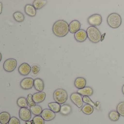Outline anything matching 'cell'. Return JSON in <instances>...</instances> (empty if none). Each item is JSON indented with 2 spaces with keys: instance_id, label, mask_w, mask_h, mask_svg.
Wrapping results in <instances>:
<instances>
[{
  "instance_id": "8d00e7d4",
  "label": "cell",
  "mask_w": 124,
  "mask_h": 124,
  "mask_svg": "<svg viewBox=\"0 0 124 124\" xmlns=\"http://www.w3.org/2000/svg\"><path fill=\"white\" fill-rule=\"evenodd\" d=\"M2 55L1 53H0V61H1V60H2Z\"/></svg>"
},
{
  "instance_id": "8fae6325",
  "label": "cell",
  "mask_w": 124,
  "mask_h": 124,
  "mask_svg": "<svg viewBox=\"0 0 124 124\" xmlns=\"http://www.w3.org/2000/svg\"><path fill=\"white\" fill-rule=\"evenodd\" d=\"M74 37L76 41L80 43L85 42L88 38L86 31L83 29H80L76 32Z\"/></svg>"
},
{
  "instance_id": "484cf974",
  "label": "cell",
  "mask_w": 124,
  "mask_h": 124,
  "mask_svg": "<svg viewBox=\"0 0 124 124\" xmlns=\"http://www.w3.org/2000/svg\"><path fill=\"white\" fill-rule=\"evenodd\" d=\"M82 110L84 114L87 115H90L93 112V108L91 105L86 104L82 107Z\"/></svg>"
},
{
  "instance_id": "603a6c76",
  "label": "cell",
  "mask_w": 124,
  "mask_h": 124,
  "mask_svg": "<svg viewBox=\"0 0 124 124\" xmlns=\"http://www.w3.org/2000/svg\"><path fill=\"white\" fill-rule=\"evenodd\" d=\"M13 16L15 21L19 23L23 22L25 19L24 15L20 11L15 12L13 14Z\"/></svg>"
},
{
  "instance_id": "52a82bcc",
  "label": "cell",
  "mask_w": 124,
  "mask_h": 124,
  "mask_svg": "<svg viewBox=\"0 0 124 124\" xmlns=\"http://www.w3.org/2000/svg\"><path fill=\"white\" fill-rule=\"evenodd\" d=\"M70 98L72 103L78 108H81L82 107L84 102L81 95L77 93H73L71 94Z\"/></svg>"
},
{
  "instance_id": "83f0119b",
  "label": "cell",
  "mask_w": 124,
  "mask_h": 124,
  "mask_svg": "<svg viewBox=\"0 0 124 124\" xmlns=\"http://www.w3.org/2000/svg\"><path fill=\"white\" fill-rule=\"evenodd\" d=\"M116 111L120 116L124 117V101L118 104L117 106Z\"/></svg>"
},
{
  "instance_id": "1f68e13d",
  "label": "cell",
  "mask_w": 124,
  "mask_h": 124,
  "mask_svg": "<svg viewBox=\"0 0 124 124\" xmlns=\"http://www.w3.org/2000/svg\"><path fill=\"white\" fill-rule=\"evenodd\" d=\"M83 102L87 104H90L92 106L96 107V105L95 103L93 102L90 98L88 96H83Z\"/></svg>"
},
{
  "instance_id": "4dcf8cb0",
  "label": "cell",
  "mask_w": 124,
  "mask_h": 124,
  "mask_svg": "<svg viewBox=\"0 0 124 124\" xmlns=\"http://www.w3.org/2000/svg\"><path fill=\"white\" fill-rule=\"evenodd\" d=\"M33 122L34 124H45V120L41 116H35L33 118Z\"/></svg>"
},
{
  "instance_id": "8992f818",
  "label": "cell",
  "mask_w": 124,
  "mask_h": 124,
  "mask_svg": "<svg viewBox=\"0 0 124 124\" xmlns=\"http://www.w3.org/2000/svg\"><path fill=\"white\" fill-rule=\"evenodd\" d=\"M102 22L101 16L99 14H95L89 16L87 19V22L90 25L93 26H99L101 24Z\"/></svg>"
},
{
  "instance_id": "ffe728a7",
  "label": "cell",
  "mask_w": 124,
  "mask_h": 124,
  "mask_svg": "<svg viewBox=\"0 0 124 124\" xmlns=\"http://www.w3.org/2000/svg\"><path fill=\"white\" fill-rule=\"evenodd\" d=\"M72 108L70 105L64 104L61 106L60 112L62 115L67 116L71 112Z\"/></svg>"
},
{
  "instance_id": "4fadbf2b",
  "label": "cell",
  "mask_w": 124,
  "mask_h": 124,
  "mask_svg": "<svg viewBox=\"0 0 124 124\" xmlns=\"http://www.w3.org/2000/svg\"><path fill=\"white\" fill-rule=\"evenodd\" d=\"M69 31L72 34H75L80 30L81 24L77 20L72 21L69 24Z\"/></svg>"
},
{
  "instance_id": "7402d4cb",
  "label": "cell",
  "mask_w": 124,
  "mask_h": 124,
  "mask_svg": "<svg viewBox=\"0 0 124 124\" xmlns=\"http://www.w3.org/2000/svg\"><path fill=\"white\" fill-rule=\"evenodd\" d=\"M48 107L51 110L55 113H56L60 112L61 106L60 104L55 102H50L48 104Z\"/></svg>"
},
{
  "instance_id": "d4e9b609",
  "label": "cell",
  "mask_w": 124,
  "mask_h": 124,
  "mask_svg": "<svg viewBox=\"0 0 124 124\" xmlns=\"http://www.w3.org/2000/svg\"><path fill=\"white\" fill-rule=\"evenodd\" d=\"M31 112L35 116H39L42 114L43 109L42 107L39 105H36L35 106L30 108Z\"/></svg>"
},
{
  "instance_id": "d590c367",
  "label": "cell",
  "mask_w": 124,
  "mask_h": 124,
  "mask_svg": "<svg viewBox=\"0 0 124 124\" xmlns=\"http://www.w3.org/2000/svg\"><path fill=\"white\" fill-rule=\"evenodd\" d=\"M122 92L123 93L124 95V85H123L122 87Z\"/></svg>"
},
{
  "instance_id": "5b68a950",
  "label": "cell",
  "mask_w": 124,
  "mask_h": 124,
  "mask_svg": "<svg viewBox=\"0 0 124 124\" xmlns=\"http://www.w3.org/2000/svg\"><path fill=\"white\" fill-rule=\"evenodd\" d=\"M17 61L15 59L10 58L5 61L3 64L4 70L8 72L13 71L17 67Z\"/></svg>"
},
{
  "instance_id": "277c9868",
  "label": "cell",
  "mask_w": 124,
  "mask_h": 124,
  "mask_svg": "<svg viewBox=\"0 0 124 124\" xmlns=\"http://www.w3.org/2000/svg\"><path fill=\"white\" fill-rule=\"evenodd\" d=\"M53 96L55 101L60 104L66 103L68 99L67 92L62 88H58L55 90L54 92Z\"/></svg>"
},
{
  "instance_id": "7a4b0ae2",
  "label": "cell",
  "mask_w": 124,
  "mask_h": 124,
  "mask_svg": "<svg viewBox=\"0 0 124 124\" xmlns=\"http://www.w3.org/2000/svg\"><path fill=\"white\" fill-rule=\"evenodd\" d=\"M86 32L89 40L94 43L99 42L101 40V35L99 30L96 27L90 26L87 29Z\"/></svg>"
},
{
  "instance_id": "e0dca14e",
  "label": "cell",
  "mask_w": 124,
  "mask_h": 124,
  "mask_svg": "<svg viewBox=\"0 0 124 124\" xmlns=\"http://www.w3.org/2000/svg\"><path fill=\"white\" fill-rule=\"evenodd\" d=\"M86 79L84 78L78 77L74 81V85L78 89H82L85 87Z\"/></svg>"
},
{
  "instance_id": "836d02e7",
  "label": "cell",
  "mask_w": 124,
  "mask_h": 124,
  "mask_svg": "<svg viewBox=\"0 0 124 124\" xmlns=\"http://www.w3.org/2000/svg\"><path fill=\"white\" fill-rule=\"evenodd\" d=\"M0 14H1L3 8L2 3V2H0Z\"/></svg>"
},
{
  "instance_id": "30bf717a",
  "label": "cell",
  "mask_w": 124,
  "mask_h": 124,
  "mask_svg": "<svg viewBox=\"0 0 124 124\" xmlns=\"http://www.w3.org/2000/svg\"><path fill=\"white\" fill-rule=\"evenodd\" d=\"M41 116L45 121H50L55 117L56 114L50 109L46 108L43 110Z\"/></svg>"
},
{
  "instance_id": "44dd1931",
  "label": "cell",
  "mask_w": 124,
  "mask_h": 124,
  "mask_svg": "<svg viewBox=\"0 0 124 124\" xmlns=\"http://www.w3.org/2000/svg\"><path fill=\"white\" fill-rule=\"evenodd\" d=\"M47 3V1L46 0H35L32 5L36 10H39L45 6Z\"/></svg>"
},
{
  "instance_id": "cb8c5ba5",
  "label": "cell",
  "mask_w": 124,
  "mask_h": 124,
  "mask_svg": "<svg viewBox=\"0 0 124 124\" xmlns=\"http://www.w3.org/2000/svg\"><path fill=\"white\" fill-rule=\"evenodd\" d=\"M120 115L117 111L113 110L108 114V117L110 120L113 122H116L119 120Z\"/></svg>"
},
{
  "instance_id": "f546056e",
  "label": "cell",
  "mask_w": 124,
  "mask_h": 124,
  "mask_svg": "<svg viewBox=\"0 0 124 124\" xmlns=\"http://www.w3.org/2000/svg\"><path fill=\"white\" fill-rule=\"evenodd\" d=\"M26 100L28 106L30 108L36 106V103L33 100L32 98V95L31 94H29L28 95Z\"/></svg>"
},
{
  "instance_id": "ba28073f",
  "label": "cell",
  "mask_w": 124,
  "mask_h": 124,
  "mask_svg": "<svg viewBox=\"0 0 124 124\" xmlns=\"http://www.w3.org/2000/svg\"><path fill=\"white\" fill-rule=\"evenodd\" d=\"M19 116L23 121H29L31 118V112L27 108H21L19 111Z\"/></svg>"
},
{
  "instance_id": "d6986e66",
  "label": "cell",
  "mask_w": 124,
  "mask_h": 124,
  "mask_svg": "<svg viewBox=\"0 0 124 124\" xmlns=\"http://www.w3.org/2000/svg\"><path fill=\"white\" fill-rule=\"evenodd\" d=\"M11 118L10 115L7 112H3L0 114V122L2 124L8 123Z\"/></svg>"
},
{
  "instance_id": "d6a6232c",
  "label": "cell",
  "mask_w": 124,
  "mask_h": 124,
  "mask_svg": "<svg viewBox=\"0 0 124 124\" xmlns=\"http://www.w3.org/2000/svg\"><path fill=\"white\" fill-rule=\"evenodd\" d=\"M8 124H21V122L18 118L13 116L11 118Z\"/></svg>"
},
{
  "instance_id": "74e56055",
  "label": "cell",
  "mask_w": 124,
  "mask_h": 124,
  "mask_svg": "<svg viewBox=\"0 0 124 124\" xmlns=\"http://www.w3.org/2000/svg\"><path fill=\"white\" fill-rule=\"evenodd\" d=\"M31 123L32 124H34V122H33V120H31Z\"/></svg>"
},
{
  "instance_id": "9c48e42d",
  "label": "cell",
  "mask_w": 124,
  "mask_h": 124,
  "mask_svg": "<svg viewBox=\"0 0 124 124\" xmlns=\"http://www.w3.org/2000/svg\"><path fill=\"white\" fill-rule=\"evenodd\" d=\"M34 80L31 78H26L22 79L20 82L21 87L24 90L31 89L34 86Z\"/></svg>"
},
{
  "instance_id": "3957f363",
  "label": "cell",
  "mask_w": 124,
  "mask_h": 124,
  "mask_svg": "<svg viewBox=\"0 0 124 124\" xmlns=\"http://www.w3.org/2000/svg\"><path fill=\"white\" fill-rule=\"evenodd\" d=\"M107 22L108 26L111 28L117 29L122 24V18L118 14L112 13L108 16L107 19Z\"/></svg>"
},
{
  "instance_id": "e575fe53",
  "label": "cell",
  "mask_w": 124,
  "mask_h": 124,
  "mask_svg": "<svg viewBox=\"0 0 124 124\" xmlns=\"http://www.w3.org/2000/svg\"><path fill=\"white\" fill-rule=\"evenodd\" d=\"M24 124H32L31 121H26L24 123Z\"/></svg>"
},
{
  "instance_id": "2e32d148",
  "label": "cell",
  "mask_w": 124,
  "mask_h": 124,
  "mask_svg": "<svg viewBox=\"0 0 124 124\" xmlns=\"http://www.w3.org/2000/svg\"><path fill=\"white\" fill-rule=\"evenodd\" d=\"M34 86L36 90L42 92L45 88L44 81L40 78H36L34 80Z\"/></svg>"
},
{
  "instance_id": "9a60e30c",
  "label": "cell",
  "mask_w": 124,
  "mask_h": 124,
  "mask_svg": "<svg viewBox=\"0 0 124 124\" xmlns=\"http://www.w3.org/2000/svg\"><path fill=\"white\" fill-rule=\"evenodd\" d=\"M25 13L31 17L35 16L37 14V11L33 5L27 4L24 7Z\"/></svg>"
},
{
  "instance_id": "4316f807",
  "label": "cell",
  "mask_w": 124,
  "mask_h": 124,
  "mask_svg": "<svg viewBox=\"0 0 124 124\" xmlns=\"http://www.w3.org/2000/svg\"><path fill=\"white\" fill-rule=\"evenodd\" d=\"M17 104L20 108H27L28 106L26 99L23 97L19 98L17 100Z\"/></svg>"
},
{
  "instance_id": "ac0fdd59",
  "label": "cell",
  "mask_w": 124,
  "mask_h": 124,
  "mask_svg": "<svg viewBox=\"0 0 124 124\" xmlns=\"http://www.w3.org/2000/svg\"><path fill=\"white\" fill-rule=\"evenodd\" d=\"M77 93L83 96H90L93 94V91L92 88L89 87H85L82 89H79Z\"/></svg>"
},
{
  "instance_id": "7c38bea8",
  "label": "cell",
  "mask_w": 124,
  "mask_h": 124,
  "mask_svg": "<svg viewBox=\"0 0 124 124\" xmlns=\"http://www.w3.org/2000/svg\"><path fill=\"white\" fill-rule=\"evenodd\" d=\"M19 72L22 76H27L31 71V67L26 63H24L20 65L18 68Z\"/></svg>"
},
{
  "instance_id": "6da1fadb",
  "label": "cell",
  "mask_w": 124,
  "mask_h": 124,
  "mask_svg": "<svg viewBox=\"0 0 124 124\" xmlns=\"http://www.w3.org/2000/svg\"><path fill=\"white\" fill-rule=\"evenodd\" d=\"M52 30L54 34L56 37H64L69 31V24L64 20H58L54 24Z\"/></svg>"
},
{
  "instance_id": "5bb4252c",
  "label": "cell",
  "mask_w": 124,
  "mask_h": 124,
  "mask_svg": "<svg viewBox=\"0 0 124 124\" xmlns=\"http://www.w3.org/2000/svg\"><path fill=\"white\" fill-rule=\"evenodd\" d=\"M46 96V93L42 91L34 93L32 95V98L36 103H39L45 101Z\"/></svg>"
},
{
  "instance_id": "f1b7e54d",
  "label": "cell",
  "mask_w": 124,
  "mask_h": 124,
  "mask_svg": "<svg viewBox=\"0 0 124 124\" xmlns=\"http://www.w3.org/2000/svg\"><path fill=\"white\" fill-rule=\"evenodd\" d=\"M41 70L40 66L38 64H34L31 67V71L34 76H37Z\"/></svg>"
}]
</instances>
